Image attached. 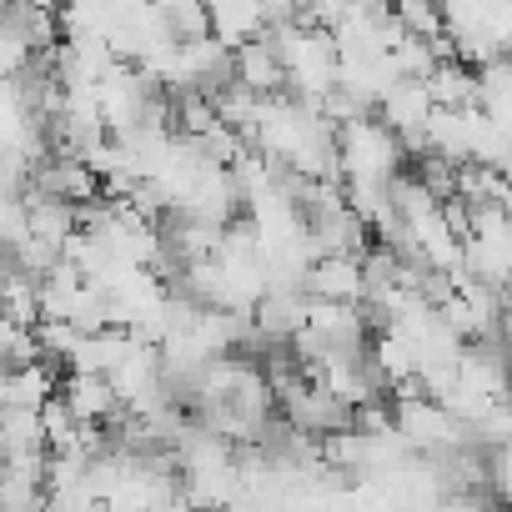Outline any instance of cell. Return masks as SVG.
I'll return each instance as SVG.
<instances>
[{
  "label": "cell",
  "instance_id": "obj_1",
  "mask_svg": "<svg viewBox=\"0 0 512 512\" xmlns=\"http://www.w3.org/2000/svg\"><path fill=\"white\" fill-rule=\"evenodd\" d=\"M302 292L312 302H337V307H367V272L362 256H322L307 272Z\"/></svg>",
  "mask_w": 512,
  "mask_h": 512
},
{
  "label": "cell",
  "instance_id": "obj_2",
  "mask_svg": "<svg viewBox=\"0 0 512 512\" xmlns=\"http://www.w3.org/2000/svg\"><path fill=\"white\" fill-rule=\"evenodd\" d=\"M61 397L71 402V412L81 417V427H111L121 412H126V402H121V392H116V382L111 377H66V387H61Z\"/></svg>",
  "mask_w": 512,
  "mask_h": 512
},
{
  "label": "cell",
  "instance_id": "obj_3",
  "mask_svg": "<svg viewBox=\"0 0 512 512\" xmlns=\"http://www.w3.org/2000/svg\"><path fill=\"white\" fill-rule=\"evenodd\" d=\"M66 387V367L61 362H36L26 372H6V382H0V402L6 407H21V412H41L51 397H61Z\"/></svg>",
  "mask_w": 512,
  "mask_h": 512
},
{
  "label": "cell",
  "instance_id": "obj_4",
  "mask_svg": "<svg viewBox=\"0 0 512 512\" xmlns=\"http://www.w3.org/2000/svg\"><path fill=\"white\" fill-rule=\"evenodd\" d=\"M432 116H437V106H432V96H427L422 81H397V86L387 91V101L377 106V121H382L387 131H397V136L427 131Z\"/></svg>",
  "mask_w": 512,
  "mask_h": 512
},
{
  "label": "cell",
  "instance_id": "obj_5",
  "mask_svg": "<svg viewBox=\"0 0 512 512\" xmlns=\"http://www.w3.org/2000/svg\"><path fill=\"white\" fill-rule=\"evenodd\" d=\"M211 36L226 51H241L251 41L267 36V6H251V0H226V6H211Z\"/></svg>",
  "mask_w": 512,
  "mask_h": 512
},
{
  "label": "cell",
  "instance_id": "obj_6",
  "mask_svg": "<svg viewBox=\"0 0 512 512\" xmlns=\"http://www.w3.org/2000/svg\"><path fill=\"white\" fill-rule=\"evenodd\" d=\"M427 96H432V106H437V111H472V106H482V81H477V71H472V66L447 61V66H437V71H432Z\"/></svg>",
  "mask_w": 512,
  "mask_h": 512
},
{
  "label": "cell",
  "instance_id": "obj_7",
  "mask_svg": "<svg viewBox=\"0 0 512 512\" xmlns=\"http://www.w3.org/2000/svg\"><path fill=\"white\" fill-rule=\"evenodd\" d=\"M0 442H6V457H16V452H51L41 412H21V407L0 412Z\"/></svg>",
  "mask_w": 512,
  "mask_h": 512
},
{
  "label": "cell",
  "instance_id": "obj_8",
  "mask_svg": "<svg viewBox=\"0 0 512 512\" xmlns=\"http://www.w3.org/2000/svg\"><path fill=\"white\" fill-rule=\"evenodd\" d=\"M377 367H382V377L397 387V382H407L412 372H417V347L412 342H402L397 332H382V337H372V352H367Z\"/></svg>",
  "mask_w": 512,
  "mask_h": 512
},
{
  "label": "cell",
  "instance_id": "obj_9",
  "mask_svg": "<svg viewBox=\"0 0 512 512\" xmlns=\"http://www.w3.org/2000/svg\"><path fill=\"white\" fill-rule=\"evenodd\" d=\"M392 16H397V26L412 36V41H437V36H447V21H442V11L437 6H422V0H402V6H392Z\"/></svg>",
  "mask_w": 512,
  "mask_h": 512
},
{
  "label": "cell",
  "instance_id": "obj_10",
  "mask_svg": "<svg viewBox=\"0 0 512 512\" xmlns=\"http://www.w3.org/2000/svg\"><path fill=\"white\" fill-rule=\"evenodd\" d=\"M166 31L186 46V41H211V6H161Z\"/></svg>",
  "mask_w": 512,
  "mask_h": 512
},
{
  "label": "cell",
  "instance_id": "obj_11",
  "mask_svg": "<svg viewBox=\"0 0 512 512\" xmlns=\"http://www.w3.org/2000/svg\"><path fill=\"white\" fill-rule=\"evenodd\" d=\"M492 497L502 507H512V447L492 452Z\"/></svg>",
  "mask_w": 512,
  "mask_h": 512
},
{
  "label": "cell",
  "instance_id": "obj_12",
  "mask_svg": "<svg viewBox=\"0 0 512 512\" xmlns=\"http://www.w3.org/2000/svg\"><path fill=\"white\" fill-rule=\"evenodd\" d=\"M487 507H497L492 497H447L442 502V512H487Z\"/></svg>",
  "mask_w": 512,
  "mask_h": 512
},
{
  "label": "cell",
  "instance_id": "obj_13",
  "mask_svg": "<svg viewBox=\"0 0 512 512\" xmlns=\"http://www.w3.org/2000/svg\"><path fill=\"white\" fill-rule=\"evenodd\" d=\"M487 512H512V507H502V502H497V507H487Z\"/></svg>",
  "mask_w": 512,
  "mask_h": 512
}]
</instances>
